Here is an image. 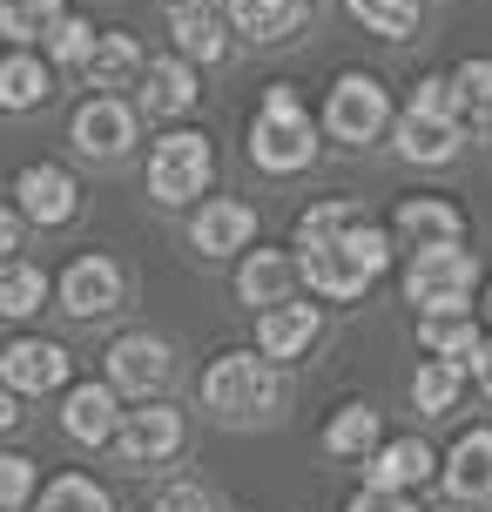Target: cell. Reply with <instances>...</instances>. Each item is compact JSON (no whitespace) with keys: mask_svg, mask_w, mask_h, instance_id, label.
I'll list each match as a JSON object with an SVG mask.
<instances>
[{"mask_svg":"<svg viewBox=\"0 0 492 512\" xmlns=\"http://www.w3.org/2000/svg\"><path fill=\"white\" fill-rule=\"evenodd\" d=\"M304 263V277H311L317 297H331V304H358L371 283L385 277V263H391V236L371 223V216H358L351 230H337L324 236V243H311V250L297 256Z\"/></svg>","mask_w":492,"mask_h":512,"instance_id":"cell-1","label":"cell"},{"mask_svg":"<svg viewBox=\"0 0 492 512\" xmlns=\"http://www.w3.org/2000/svg\"><path fill=\"white\" fill-rule=\"evenodd\" d=\"M203 405L223 418V425H257L284 405V378H277V358L263 351H223V358L203 371Z\"/></svg>","mask_w":492,"mask_h":512,"instance_id":"cell-2","label":"cell"},{"mask_svg":"<svg viewBox=\"0 0 492 512\" xmlns=\"http://www.w3.org/2000/svg\"><path fill=\"white\" fill-rule=\"evenodd\" d=\"M459 142H466V122H459V88H452V75H425L412 88L405 115H398V155H405V162H418V169H439V162H452V155H459Z\"/></svg>","mask_w":492,"mask_h":512,"instance_id":"cell-3","label":"cell"},{"mask_svg":"<svg viewBox=\"0 0 492 512\" xmlns=\"http://www.w3.org/2000/svg\"><path fill=\"white\" fill-rule=\"evenodd\" d=\"M311 155H317L311 108H304V95H297L290 81H277V88L263 95L257 122H250V162L270 169V176H290V169H304Z\"/></svg>","mask_w":492,"mask_h":512,"instance_id":"cell-4","label":"cell"},{"mask_svg":"<svg viewBox=\"0 0 492 512\" xmlns=\"http://www.w3.org/2000/svg\"><path fill=\"white\" fill-rule=\"evenodd\" d=\"M209 176H216V149H209V135H196V128H169L156 149H149V196L162 209L196 203L209 189Z\"/></svg>","mask_w":492,"mask_h":512,"instance_id":"cell-5","label":"cell"},{"mask_svg":"<svg viewBox=\"0 0 492 512\" xmlns=\"http://www.w3.org/2000/svg\"><path fill=\"white\" fill-rule=\"evenodd\" d=\"M472 283H479V263H472L459 243H425V250L405 263V304H418V310H466Z\"/></svg>","mask_w":492,"mask_h":512,"instance_id":"cell-6","label":"cell"},{"mask_svg":"<svg viewBox=\"0 0 492 512\" xmlns=\"http://www.w3.org/2000/svg\"><path fill=\"white\" fill-rule=\"evenodd\" d=\"M324 128H331L344 149H364V142H378L391 128V95H385V81H371V75H337L331 88V102H324Z\"/></svg>","mask_w":492,"mask_h":512,"instance_id":"cell-7","label":"cell"},{"mask_svg":"<svg viewBox=\"0 0 492 512\" xmlns=\"http://www.w3.org/2000/svg\"><path fill=\"white\" fill-rule=\"evenodd\" d=\"M182 411L162 398V405H142V411H122V425L108 438V452L129 465V472H149V465H169L182 452Z\"/></svg>","mask_w":492,"mask_h":512,"instance_id":"cell-8","label":"cell"},{"mask_svg":"<svg viewBox=\"0 0 492 512\" xmlns=\"http://www.w3.org/2000/svg\"><path fill=\"white\" fill-rule=\"evenodd\" d=\"M169 371H176V358H169V344L149 331H129L108 344V384L115 391H129V398H162L169 391Z\"/></svg>","mask_w":492,"mask_h":512,"instance_id":"cell-9","label":"cell"},{"mask_svg":"<svg viewBox=\"0 0 492 512\" xmlns=\"http://www.w3.org/2000/svg\"><path fill=\"white\" fill-rule=\"evenodd\" d=\"M122 263L115 256H75L68 270H61V283H54V297H61V310L68 317H108V310H122Z\"/></svg>","mask_w":492,"mask_h":512,"instance_id":"cell-10","label":"cell"},{"mask_svg":"<svg viewBox=\"0 0 492 512\" xmlns=\"http://www.w3.org/2000/svg\"><path fill=\"white\" fill-rule=\"evenodd\" d=\"M75 371V358L54 344V337H21L0 351V384H14L21 398H41V391H61Z\"/></svg>","mask_w":492,"mask_h":512,"instance_id":"cell-11","label":"cell"},{"mask_svg":"<svg viewBox=\"0 0 492 512\" xmlns=\"http://www.w3.org/2000/svg\"><path fill=\"white\" fill-rule=\"evenodd\" d=\"M75 149L95 155V162H115V155L135 149V108L122 95H95V102L75 108Z\"/></svg>","mask_w":492,"mask_h":512,"instance_id":"cell-12","label":"cell"},{"mask_svg":"<svg viewBox=\"0 0 492 512\" xmlns=\"http://www.w3.org/2000/svg\"><path fill=\"white\" fill-rule=\"evenodd\" d=\"M14 196H21V216L27 223H41V230H54V223H68L81 209V189L68 169H54V162H27L21 176H14Z\"/></svg>","mask_w":492,"mask_h":512,"instance_id":"cell-13","label":"cell"},{"mask_svg":"<svg viewBox=\"0 0 492 512\" xmlns=\"http://www.w3.org/2000/svg\"><path fill=\"white\" fill-rule=\"evenodd\" d=\"M317 331H324V310L317 304H270V310H257V351L263 358H304V351H311L317 344Z\"/></svg>","mask_w":492,"mask_h":512,"instance_id":"cell-14","label":"cell"},{"mask_svg":"<svg viewBox=\"0 0 492 512\" xmlns=\"http://www.w3.org/2000/svg\"><path fill=\"white\" fill-rule=\"evenodd\" d=\"M250 236H257V209L236 203V196H216V203H203L189 216V243L203 256H236V250H250Z\"/></svg>","mask_w":492,"mask_h":512,"instance_id":"cell-15","label":"cell"},{"mask_svg":"<svg viewBox=\"0 0 492 512\" xmlns=\"http://www.w3.org/2000/svg\"><path fill=\"white\" fill-rule=\"evenodd\" d=\"M169 34H176V54H189V61L230 54V21L216 14V0H169Z\"/></svg>","mask_w":492,"mask_h":512,"instance_id":"cell-16","label":"cell"},{"mask_svg":"<svg viewBox=\"0 0 492 512\" xmlns=\"http://www.w3.org/2000/svg\"><path fill=\"white\" fill-rule=\"evenodd\" d=\"M122 425V405H115V384H75L68 391V405H61V432L75 438V445H108Z\"/></svg>","mask_w":492,"mask_h":512,"instance_id":"cell-17","label":"cell"},{"mask_svg":"<svg viewBox=\"0 0 492 512\" xmlns=\"http://www.w3.org/2000/svg\"><path fill=\"white\" fill-rule=\"evenodd\" d=\"M142 108L149 115H189L196 108V61L189 54H162L142 68Z\"/></svg>","mask_w":492,"mask_h":512,"instance_id":"cell-18","label":"cell"},{"mask_svg":"<svg viewBox=\"0 0 492 512\" xmlns=\"http://www.w3.org/2000/svg\"><path fill=\"white\" fill-rule=\"evenodd\" d=\"M445 492L452 499H472V506L492 499V432H466L445 452Z\"/></svg>","mask_w":492,"mask_h":512,"instance_id":"cell-19","label":"cell"},{"mask_svg":"<svg viewBox=\"0 0 492 512\" xmlns=\"http://www.w3.org/2000/svg\"><path fill=\"white\" fill-rule=\"evenodd\" d=\"M297 256H284V250H250V263L236 270V297L250 310H270V304H284L290 297V283H297Z\"/></svg>","mask_w":492,"mask_h":512,"instance_id":"cell-20","label":"cell"},{"mask_svg":"<svg viewBox=\"0 0 492 512\" xmlns=\"http://www.w3.org/2000/svg\"><path fill=\"white\" fill-rule=\"evenodd\" d=\"M432 445L425 438H391V445H378L371 452V486H391V492H412L432 479Z\"/></svg>","mask_w":492,"mask_h":512,"instance_id":"cell-21","label":"cell"},{"mask_svg":"<svg viewBox=\"0 0 492 512\" xmlns=\"http://www.w3.org/2000/svg\"><path fill=\"white\" fill-rule=\"evenodd\" d=\"M311 14V0H230V27H243L250 41H290Z\"/></svg>","mask_w":492,"mask_h":512,"instance_id":"cell-22","label":"cell"},{"mask_svg":"<svg viewBox=\"0 0 492 512\" xmlns=\"http://www.w3.org/2000/svg\"><path fill=\"white\" fill-rule=\"evenodd\" d=\"M142 68H149V61H142V48H135V34H102V41H95V54L81 61L88 88H102V95L129 88V81L142 75Z\"/></svg>","mask_w":492,"mask_h":512,"instance_id":"cell-23","label":"cell"},{"mask_svg":"<svg viewBox=\"0 0 492 512\" xmlns=\"http://www.w3.org/2000/svg\"><path fill=\"white\" fill-rule=\"evenodd\" d=\"M398 236H412V250H425V243H459L466 236V216L452 203H439V196H405Z\"/></svg>","mask_w":492,"mask_h":512,"instance_id":"cell-24","label":"cell"},{"mask_svg":"<svg viewBox=\"0 0 492 512\" xmlns=\"http://www.w3.org/2000/svg\"><path fill=\"white\" fill-rule=\"evenodd\" d=\"M479 324H472L466 310H418V344H425V358H472L479 351Z\"/></svg>","mask_w":492,"mask_h":512,"instance_id":"cell-25","label":"cell"},{"mask_svg":"<svg viewBox=\"0 0 492 512\" xmlns=\"http://www.w3.org/2000/svg\"><path fill=\"white\" fill-rule=\"evenodd\" d=\"M48 88H54V75H48V61H41V54H7V61H0V108H14V115H21V108H41L48 102Z\"/></svg>","mask_w":492,"mask_h":512,"instance_id":"cell-26","label":"cell"},{"mask_svg":"<svg viewBox=\"0 0 492 512\" xmlns=\"http://www.w3.org/2000/svg\"><path fill=\"white\" fill-rule=\"evenodd\" d=\"M459 391H466V358H425L412 378V405L445 418V411L459 405Z\"/></svg>","mask_w":492,"mask_h":512,"instance_id":"cell-27","label":"cell"},{"mask_svg":"<svg viewBox=\"0 0 492 512\" xmlns=\"http://www.w3.org/2000/svg\"><path fill=\"white\" fill-rule=\"evenodd\" d=\"M48 304V270L21 263V256H0V317H34Z\"/></svg>","mask_w":492,"mask_h":512,"instance_id":"cell-28","label":"cell"},{"mask_svg":"<svg viewBox=\"0 0 492 512\" xmlns=\"http://www.w3.org/2000/svg\"><path fill=\"white\" fill-rule=\"evenodd\" d=\"M324 452H337V459L378 452V411H371V405H344L331 425H324Z\"/></svg>","mask_w":492,"mask_h":512,"instance_id":"cell-29","label":"cell"},{"mask_svg":"<svg viewBox=\"0 0 492 512\" xmlns=\"http://www.w3.org/2000/svg\"><path fill=\"white\" fill-rule=\"evenodd\" d=\"M452 88H459V122H466V128H492V61H486V54L459 61Z\"/></svg>","mask_w":492,"mask_h":512,"instance_id":"cell-30","label":"cell"},{"mask_svg":"<svg viewBox=\"0 0 492 512\" xmlns=\"http://www.w3.org/2000/svg\"><path fill=\"white\" fill-rule=\"evenodd\" d=\"M344 7H351L358 27L385 34V41H412L418 34V0H344Z\"/></svg>","mask_w":492,"mask_h":512,"instance_id":"cell-31","label":"cell"},{"mask_svg":"<svg viewBox=\"0 0 492 512\" xmlns=\"http://www.w3.org/2000/svg\"><path fill=\"white\" fill-rule=\"evenodd\" d=\"M61 14H68L61 0H0V34L7 41H48V27Z\"/></svg>","mask_w":492,"mask_h":512,"instance_id":"cell-32","label":"cell"},{"mask_svg":"<svg viewBox=\"0 0 492 512\" xmlns=\"http://www.w3.org/2000/svg\"><path fill=\"white\" fill-rule=\"evenodd\" d=\"M41 512H108V492L88 472H61L54 486H41Z\"/></svg>","mask_w":492,"mask_h":512,"instance_id":"cell-33","label":"cell"},{"mask_svg":"<svg viewBox=\"0 0 492 512\" xmlns=\"http://www.w3.org/2000/svg\"><path fill=\"white\" fill-rule=\"evenodd\" d=\"M364 209L351 203V196H324V203H311L304 216H297V243L311 250V243H324V236H337V230H351Z\"/></svg>","mask_w":492,"mask_h":512,"instance_id":"cell-34","label":"cell"},{"mask_svg":"<svg viewBox=\"0 0 492 512\" xmlns=\"http://www.w3.org/2000/svg\"><path fill=\"white\" fill-rule=\"evenodd\" d=\"M95 21H81V14H61V21L48 27V54H54V68H81L88 54H95Z\"/></svg>","mask_w":492,"mask_h":512,"instance_id":"cell-35","label":"cell"},{"mask_svg":"<svg viewBox=\"0 0 492 512\" xmlns=\"http://www.w3.org/2000/svg\"><path fill=\"white\" fill-rule=\"evenodd\" d=\"M34 499V459L27 452H0V512H21Z\"/></svg>","mask_w":492,"mask_h":512,"instance_id":"cell-36","label":"cell"},{"mask_svg":"<svg viewBox=\"0 0 492 512\" xmlns=\"http://www.w3.org/2000/svg\"><path fill=\"white\" fill-rule=\"evenodd\" d=\"M149 512H216V506H209L203 486H162L156 499H149Z\"/></svg>","mask_w":492,"mask_h":512,"instance_id":"cell-37","label":"cell"},{"mask_svg":"<svg viewBox=\"0 0 492 512\" xmlns=\"http://www.w3.org/2000/svg\"><path fill=\"white\" fill-rule=\"evenodd\" d=\"M344 512H418V506L405 499V492H391V486H364Z\"/></svg>","mask_w":492,"mask_h":512,"instance_id":"cell-38","label":"cell"},{"mask_svg":"<svg viewBox=\"0 0 492 512\" xmlns=\"http://www.w3.org/2000/svg\"><path fill=\"white\" fill-rule=\"evenodd\" d=\"M472 378H479V391H486V398H492V337H479V351H472Z\"/></svg>","mask_w":492,"mask_h":512,"instance_id":"cell-39","label":"cell"},{"mask_svg":"<svg viewBox=\"0 0 492 512\" xmlns=\"http://www.w3.org/2000/svg\"><path fill=\"white\" fill-rule=\"evenodd\" d=\"M14 425H21V391L0 384V432H14Z\"/></svg>","mask_w":492,"mask_h":512,"instance_id":"cell-40","label":"cell"},{"mask_svg":"<svg viewBox=\"0 0 492 512\" xmlns=\"http://www.w3.org/2000/svg\"><path fill=\"white\" fill-rule=\"evenodd\" d=\"M14 250H21V216L0 209V256H14Z\"/></svg>","mask_w":492,"mask_h":512,"instance_id":"cell-41","label":"cell"},{"mask_svg":"<svg viewBox=\"0 0 492 512\" xmlns=\"http://www.w3.org/2000/svg\"><path fill=\"white\" fill-rule=\"evenodd\" d=\"M439 512H472V499H459V506H439Z\"/></svg>","mask_w":492,"mask_h":512,"instance_id":"cell-42","label":"cell"},{"mask_svg":"<svg viewBox=\"0 0 492 512\" xmlns=\"http://www.w3.org/2000/svg\"><path fill=\"white\" fill-rule=\"evenodd\" d=\"M486 324H492V283H486Z\"/></svg>","mask_w":492,"mask_h":512,"instance_id":"cell-43","label":"cell"}]
</instances>
